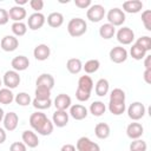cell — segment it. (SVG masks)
I'll return each mask as SVG.
<instances>
[{
    "label": "cell",
    "instance_id": "13",
    "mask_svg": "<svg viewBox=\"0 0 151 151\" xmlns=\"http://www.w3.org/2000/svg\"><path fill=\"white\" fill-rule=\"evenodd\" d=\"M2 122H4V127H5V130H7V131L11 132V131H14V130L18 127L19 117H18V114H17L15 112H8V113L5 114Z\"/></svg>",
    "mask_w": 151,
    "mask_h": 151
},
{
    "label": "cell",
    "instance_id": "50",
    "mask_svg": "<svg viewBox=\"0 0 151 151\" xmlns=\"http://www.w3.org/2000/svg\"><path fill=\"white\" fill-rule=\"evenodd\" d=\"M6 138H7V136H6V131H5V129L0 127V144L5 143Z\"/></svg>",
    "mask_w": 151,
    "mask_h": 151
},
{
    "label": "cell",
    "instance_id": "22",
    "mask_svg": "<svg viewBox=\"0 0 151 151\" xmlns=\"http://www.w3.org/2000/svg\"><path fill=\"white\" fill-rule=\"evenodd\" d=\"M35 85H37V87L41 86V87H46L48 90H52L53 86H54V78L50 73H42L38 77V79L35 81Z\"/></svg>",
    "mask_w": 151,
    "mask_h": 151
},
{
    "label": "cell",
    "instance_id": "14",
    "mask_svg": "<svg viewBox=\"0 0 151 151\" xmlns=\"http://www.w3.org/2000/svg\"><path fill=\"white\" fill-rule=\"evenodd\" d=\"M54 106L57 110H61V111H66L68 107H71V104H72V100H71V97L68 94H65V93H60L55 97L54 101H53Z\"/></svg>",
    "mask_w": 151,
    "mask_h": 151
},
{
    "label": "cell",
    "instance_id": "45",
    "mask_svg": "<svg viewBox=\"0 0 151 151\" xmlns=\"http://www.w3.org/2000/svg\"><path fill=\"white\" fill-rule=\"evenodd\" d=\"M74 5L78 8L86 9V8H88L92 5V2H91V0H74Z\"/></svg>",
    "mask_w": 151,
    "mask_h": 151
},
{
    "label": "cell",
    "instance_id": "4",
    "mask_svg": "<svg viewBox=\"0 0 151 151\" xmlns=\"http://www.w3.org/2000/svg\"><path fill=\"white\" fill-rule=\"evenodd\" d=\"M107 20H109V24H111L112 26H122L124 22H125V13L123 12V9L118 8V7H114V8H111L109 12H107Z\"/></svg>",
    "mask_w": 151,
    "mask_h": 151
},
{
    "label": "cell",
    "instance_id": "36",
    "mask_svg": "<svg viewBox=\"0 0 151 151\" xmlns=\"http://www.w3.org/2000/svg\"><path fill=\"white\" fill-rule=\"evenodd\" d=\"M32 105H33V107H35L38 110H46V109L51 107L52 100H51V98L50 99H37V98H34L32 100Z\"/></svg>",
    "mask_w": 151,
    "mask_h": 151
},
{
    "label": "cell",
    "instance_id": "31",
    "mask_svg": "<svg viewBox=\"0 0 151 151\" xmlns=\"http://www.w3.org/2000/svg\"><path fill=\"white\" fill-rule=\"evenodd\" d=\"M14 100V94L12 92V90L5 87V88H0V104L4 105H8Z\"/></svg>",
    "mask_w": 151,
    "mask_h": 151
},
{
    "label": "cell",
    "instance_id": "33",
    "mask_svg": "<svg viewBox=\"0 0 151 151\" xmlns=\"http://www.w3.org/2000/svg\"><path fill=\"white\" fill-rule=\"evenodd\" d=\"M12 32L14 37H22L27 32V25L24 24L22 21L20 22H13L12 24Z\"/></svg>",
    "mask_w": 151,
    "mask_h": 151
},
{
    "label": "cell",
    "instance_id": "10",
    "mask_svg": "<svg viewBox=\"0 0 151 151\" xmlns=\"http://www.w3.org/2000/svg\"><path fill=\"white\" fill-rule=\"evenodd\" d=\"M109 57L114 64H122L127 59V51L123 46H116L110 51Z\"/></svg>",
    "mask_w": 151,
    "mask_h": 151
},
{
    "label": "cell",
    "instance_id": "41",
    "mask_svg": "<svg viewBox=\"0 0 151 151\" xmlns=\"http://www.w3.org/2000/svg\"><path fill=\"white\" fill-rule=\"evenodd\" d=\"M142 22L147 31H151V11L146 9L142 13Z\"/></svg>",
    "mask_w": 151,
    "mask_h": 151
},
{
    "label": "cell",
    "instance_id": "48",
    "mask_svg": "<svg viewBox=\"0 0 151 151\" xmlns=\"http://www.w3.org/2000/svg\"><path fill=\"white\" fill-rule=\"evenodd\" d=\"M76 150H77L76 146L72 145V144H65V145H63L61 149H60V151H76Z\"/></svg>",
    "mask_w": 151,
    "mask_h": 151
},
{
    "label": "cell",
    "instance_id": "39",
    "mask_svg": "<svg viewBox=\"0 0 151 151\" xmlns=\"http://www.w3.org/2000/svg\"><path fill=\"white\" fill-rule=\"evenodd\" d=\"M134 44L138 45L139 47H142L143 50H145L146 52L151 50V38L149 35H143V37L138 38Z\"/></svg>",
    "mask_w": 151,
    "mask_h": 151
},
{
    "label": "cell",
    "instance_id": "28",
    "mask_svg": "<svg viewBox=\"0 0 151 151\" xmlns=\"http://www.w3.org/2000/svg\"><path fill=\"white\" fill-rule=\"evenodd\" d=\"M116 34V27L112 26L111 24H104L100 26L99 28V35L103 38V39H111L113 35Z\"/></svg>",
    "mask_w": 151,
    "mask_h": 151
},
{
    "label": "cell",
    "instance_id": "20",
    "mask_svg": "<svg viewBox=\"0 0 151 151\" xmlns=\"http://www.w3.org/2000/svg\"><path fill=\"white\" fill-rule=\"evenodd\" d=\"M143 8V2L140 0H127L125 2H123V12L126 13H131V14H136L138 12H140Z\"/></svg>",
    "mask_w": 151,
    "mask_h": 151
},
{
    "label": "cell",
    "instance_id": "9",
    "mask_svg": "<svg viewBox=\"0 0 151 151\" xmlns=\"http://www.w3.org/2000/svg\"><path fill=\"white\" fill-rule=\"evenodd\" d=\"M134 39V32L130 27H122L117 32V40L122 45H130Z\"/></svg>",
    "mask_w": 151,
    "mask_h": 151
},
{
    "label": "cell",
    "instance_id": "34",
    "mask_svg": "<svg viewBox=\"0 0 151 151\" xmlns=\"http://www.w3.org/2000/svg\"><path fill=\"white\" fill-rule=\"evenodd\" d=\"M130 54H131V57H132L133 59H136V60H142V59L145 58L146 51L143 50L142 47H139L138 45L133 44L132 47H131V50H130Z\"/></svg>",
    "mask_w": 151,
    "mask_h": 151
},
{
    "label": "cell",
    "instance_id": "1",
    "mask_svg": "<svg viewBox=\"0 0 151 151\" xmlns=\"http://www.w3.org/2000/svg\"><path fill=\"white\" fill-rule=\"evenodd\" d=\"M31 127L41 136H50L53 132V123L42 112H34L29 116Z\"/></svg>",
    "mask_w": 151,
    "mask_h": 151
},
{
    "label": "cell",
    "instance_id": "18",
    "mask_svg": "<svg viewBox=\"0 0 151 151\" xmlns=\"http://www.w3.org/2000/svg\"><path fill=\"white\" fill-rule=\"evenodd\" d=\"M21 138H22V142L26 146L28 147H37L39 145V139H38V136L35 134V132L31 131V130H26L22 132L21 134Z\"/></svg>",
    "mask_w": 151,
    "mask_h": 151
},
{
    "label": "cell",
    "instance_id": "24",
    "mask_svg": "<svg viewBox=\"0 0 151 151\" xmlns=\"http://www.w3.org/2000/svg\"><path fill=\"white\" fill-rule=\"evenodd\" d=\"M111 133V129L109 126V124L106 123H98L94 127V134L99 138V139H106L109 138Z\"/></svg>",
    "mask_w": 151,
    "mask_h": 151
},
{
    "label": "cell",
    "instance_id": "21",
    "mask_svg": "<svg viewBox=\"0 0 151 151\" xmlns=\"http://www.w3.org/2000/svg\"><path fill=\"white\" fill-rule=\"evenodd\" d=\"M26 9L24 7H20V6H13L11 7L9 12H8V15H9V19L13 20L14 22H20L22 21V19L26 18Z\"/></svg>",
    "mask_w": 151,
    "mask_h": 151
},
{
    "label": "cell",
    "instance_id": "32",
    "mask_svg": "<svg viewBox=\"0 0 151 151\" xmlns=\"http://www.w3.org/2000/svg\"><path fill=\"white\" fill-rule=\"evenodd\" d=\"M100 67V63L99 60L97 59H90L85 63V65H83V70L87 73V74H91V73H94L99 70Z\"/></svg>",
    "mask_w": 151,
    "mask_h": 151
},
{
    "label": "cell",
    "instance_id": "15",
    "mask_svg": "<svg viewBox=\"0 0 151 151\" xmlns=\"http://www.w3.org/2000/svg\"><path fill=\"white\" fill-rule=\"evenodd\" d=\"M68 114L76 120H83L87 117V109L81 104H74L71 105Z\"/></svg>",
    "mask_w": 151,
    "mask_h": 151
},
{
    "label": "cell",
    "instance_id": "11",
    "mask_svg": "<svg viewBox=\"0 0 151 151\" xmlns=\"http://www.w3.org/2000/svg\"><path fill=\"white\" fill-rule=\"evenodd\" d=\"M18 46H19V40L14 35H5L0 41V47L5 52H13L18 48Z\"/></svg>",
    "mask_w": 151,
    "mask_h": 151
},
{
    "label": "cell",
    "instance_id": "29",
    "mask_svg": "<svg viewBox=\"0 0 151 151\" xmlns=\"http://www.w3.org/2000/svg\"><path fill=\"white\" fill-rule=\"evenodd\" d=\"M78 88L91 93L93 90V80L91 79V77L90 76H81L78 80Z\"/></svg>",
    "mask_w": 151,
    "mask_h": 151
},
{
    "label": "cell",
    "instance_id": "17",
    "mask_svg": "<svg viewBox=\"0 0 151 151\" xmlns=\"http://www.w3.org/2000/svg\"><path fill=\"white\" fill-rule=\"evenodd\" d=\"M51 54V50L50 47L46 45V44H40V45H37L33 50V55L37 60L39 61H44V60H47L48 57Z\"/></svg>",
    "mask_w": 151,
    "mask_h": 151
},
{
    "label": "cell",
    "instance_id": "12",
    "mask_svg": "<svg viewBox=\"0 0 151 151\" xmlns=\"http://www.w3.org/2000/svg\"><path fill=\"white\" fill-rule=\"evenodd\" d=\"M144 133V127L140 123H130L126 127V134L130 139H139Z\"/></svg>",
    "mask_w": 151,
    "mask_h": 151
},
{
    "label": "cell",
    "instance_id": "25",
    "mask_svg": "<svg viewBox=\"0 0 151 151\" xmlns=\"http://www.w3.org/2000/svg\"><path fill=\"white\" fill-rule=\"evenodd\" d=\"M66 68L72 74H78L83 70V63L78 58H71L66 63Z\"/></svg>",
    "mask_w": 151,
    "mask_h": 151
},
{
    "label": "cell",
    "instance_id": "35",
    "mask_svg": "<svg viewBox=\"0 0 151 151\" xmlns=\"http://www.w3.org/2000/svg\"><path fill=\"white\" fill-rule=\"evenodd\" d=\"M14 100H15V103H17L18 105H20V106H27V105H29V104L32 103V99H31L29 94L26 93V92H19V93L14 97Z\"/></svg>",
    "mask_w": 151,
    "mask_h": 151
},
{
    "label": "cell",
    "instance_id": "19",
    "mask_svg": "<svg viewBox=\"0 0 151 151\" xmlns=\"http://www.w3.org/2000/svg\"><path fill=\"white\" fill-rule=\"evenodd\" d=\"M12 67L14 71L17 72H20V71H25L26 68H28L29 66V60L27 57L25 55H17L15 58L12 59V63H11Z\"/></svg>",
    "mask_w": 151,
    "mask_h": 151
},
{
    "label": "cell",
    "instance_id": "23",
    "mask_svg": "<svg viewBox=\"0 0 151 151\" xmlns=\"http://www.w3.org/2000/svg\"><path fill=\"white\" fill-rule=\"evenodd\" d=\"M47 24L50 27L58 28L64 24V15L59 12H52L47 17Z\"/></svg>",
    "mask_w": 151,
    "mask_h": 151
},
{
    "label": "cell",
    "instance_id": "37",
    "mask_svg": "<svg viewBox=\"0 0 151 151\" xmlns=\"http://www.w3.org/2000/svg\"><path fill=\"white\" fill-rule=\"evenodd\" d=\"M147 144L143 139H134L130 144V151H146Z\"/></svg>",
    "mask_w": 151,
    "mask_h": 151
},
{
    "label": "cell",
    "instance_id": "49",
    "mask_svg": "<svg viewBox=\"0 0 151 151\" xmlns=\"http://www.w3.org/2000/svg\"><path fill=\"white\" fill-rule=\"evenodd\" d=\"M144 66H145V70H150L151 68V55H145Z\"/></svg>",
    "mask_w": 151,
    "mask_h": 151
},
{
    "label": "cell",
    "instance_id": "46",
    "mask_svg": "<svg viewBox=\"0 0 151 151\" xmlns=\"http://www.w3.org/2000/svg\"><path fill=\"white\" fill-rule=\"evenodd\" d=\"M8 20H9L8 12L5 8H0V26L6 25L8 22Z\"/></svg>",
    "mask_w": 151,
    "mask_h": 151
},
{
    "label": "cell",
    "instance_id": "26",
    "mask_svg": "<svg viewBox=\"0 0 151 151\" xmlns=\"http://www.w3.org/2000/svg\"><path fill=\"white\" fill-rule=\"evenodd\" d=\"M109 90H110V84L107 81V79H99L97 83H96V86H94V92L97 96L99 97H104L109 93Z\"/></svg>",
    "mask_w": 151,
    "mask_h": 151
},
{
    "label": "cell",
    "instance_id": "44",
    "mask_svg": "<svg viewBox=\"0 0 151 151\" xmlns=\"http://www.w3.org/2000/svg\"><path fill=\"white\" fill-rule=\"evenodd\" d=\"M27 146L22 142H14L9 146V151H26Z\"/></svg>",
    "mask_w": 151,
    "mask_h": 151
},
{
    "label": "cell",
    "instance_id": "53",
    "mask_svg": "<svg viewBox=\"0 0 151 151\" xmlns=\"http://www.w3.org/2000/svg\"><path fill=\"white\" fill-rule=\"evenodd\" d=\"M1 84H2V80L0 79V87H1Z\"/></svg>",
    "mask_w": 151,
    "mask_h": 151
},
{
    "label": "cell",
    "instance_id": "7",
    "mask_svg": "<svg viewBox=\"0 0 151 151\" xmlns=\"http://www.w3.org/2000/svg\"><path fill=\"white\" fill-rule=\"evenodd\" d=\"M77 151H100V146L88 137H80L76 144Z\"/></svg>",
    "mask_w": 151,
    "mask_h": 151
},
{
    "label": "cell",
    "instance_id": "6",
    "mask_svg": "<svg viewBox=\"0 0 151 151\" xmlns=\"http://www.w3.org/2000/svg\"><path fill=\"white\" fill-rule=\"evenodd\" d=\"M20 76L17 71L14 70H9V71H6L5 74H4V79H2V83L4 85L9 88V90H13L15 87H18V85L20 84Z\"/></svg>",
    "mask_w": 151,
    "mask_h": 151
},
{
    "label": "cell",
    "instance_id": "27",
    "mask_svg": "<svg viewBox=\"0 0 151 151\" xmlns=\"http://www.w3.org/2000/svg\"><path fill=\"white\" fill-rule=\"evenodd\" d=\"M126 110L125 101H109V111L114 116H120Z\"/></svg>",
    "mask_w": 151,
    "mask_h": 151
},
{
    "label": "cell",
    "instance_id": "51",
    "mask_svg": "<svg viewBox=\"0 0 151 151\" xmlns=\"http://www.w3.org/2000/svg\"><path fill=\"white\" fill-rule=\"evenodd\" d=\"M15 4H17V6L22 7L24 5H26V4H27V0H15Z\"/></svg>",
    "mask_w": 151,
    "mask_h": 151
},
{
    "label": "cell",
    "instance_id": "42",
    "mask_svg": "<svg viewBox=\"0 0 151 151\" xmlns=\"http://www.w3.org/2000/svg\"><path fill=\"white\" fill-rule=\"evenodd\" d=\"M91 97V93L90 92H86L84 90H80L77 87V91H76V98L79 100V101H87Z\"/></svg>",
    "mask_w": 151,
    "mask_h": 151
},
{
    "label": "cell",
    "instance_id": "40",
    "mask_svg": "<svg viewBox=\"0 0 151 151\" xmlns=\"http://www.w3.org/2000/svg\"><path fill=\"white\" fill-rule=\"evenodd\" d=\"M35 98L37 99H50L51 98V90L46 88V87H41V86H38L35 88Z\"/></svg>",
    "mask_w": 151,
    "mask_h": 151
},
{
    "label": "cell",
    "instance_id": "16",
    "mask_svg": "<svg viewBox=\"0 0 151 151\" xmlns=\"http://www.w3.org/2000/svg\"><path fill=\"white\" fill-rule=\"evenodd\" d=\"M68 113L66 111L61 110H55V112L52 116V123L57 127H64L68 124Z\"/></svg>",
    "mask_w": 151,
    "mask_h": 151
},
{
    "label": "cell",
    "instance_id": "52",
    "mask_svg": "<svg viewBox=\"0 0 151 151\" xmlns=\"http://www.w3.org/2000/svg\"><path fill=\"white\" fill-rule=\"evenodd\" d=\"M4 117H5V113H4V110L0 107V122L4 119Z\"/></svg>",
    "mask_w": 151,
    "mask_h": 151
},
{
    "label": "cell",
    "instance_id": "43",
    "mask_svg": "<svg viewBox=\"0 0 151 151\" xmlns=\"http://www.w3.org/2000/svg\"><path fill=\"white\" fill-rule=\"evenodd\" d=\"M29 6H31L32 9L35 11V13H38L44 8V1L42 0H31Z\"/></svg>",
    "mask_w": 151,
    "mask_h": 151
},
{
    "label": "cell",
    "instance_id": "2",
    "mask_svg": "<svg viewBox=\"0 0 151 151\" xmlns=\"http://www.w3.org/2000/svg\"><path fill=\"white\" fill-rule=\"evenodd\" d=\"M87 31V24L81 18H73L67 24V32L71 37L78 38L85 34Z\"/></svg>",
    "mask_w": 151,
    "mask_h": 151
},
{
    "label": "cell",
    "instance_id": "30",
    "mask_svg": "<svg viewBox=\"0 0 151 151\" xmlns=\"http://www.w3.org/2000/svg\"><path fill=\"white\" fill-rule=\"evenodd\" d=\"M106 111V106L103 101L100 100H97V101H93L91 105H90V113H92L94 117H100L105 113Z\"/></svg>",
    "mask_w": 151,
    "mask_h": 151
},
{
    "label": "cell",
    "instance_id": "5",
    "mask_svg": "<svg viewBox=\"0 0 151 151\" xmlns=\"http://www.w3.org/2000/svg\"><path fill=\"white\" fill-rule=\"evenodd\" d=\"M145 111H146V109H145L144 104H142L140 101H134L127 107V116L130 119L137 122L144 117Z\"/></svg>",
    "mask_w": 151,
    "mask_h": 151
},
{
    "label": "cell",
    "instance_id": "8",
    "mask_svg": "<svg viewBox=\"0 0 151 151\" xmlns=\"http://www.w3.org/2000/svg\"><path fill=\"white\" fill-rule=\"evenodd\" d=\"M45 21H46V19H45V15L42 13H40V12L33 13L27 19V26H28L29 29L37 31V29L41 28L45 25Z\"/></svg>",
    "mask_w": 151,
    "mask_h": 151
},
{
    "label": "cell",
    "instance_id": "3",
    "mask_svg": "<svg viewBox=\"0 0 151 151\" xmlns=\"http://www.w3.org/2000/svg\"><path fill=\"white\" fill-rule=\"evenodd\" d=\"M86 17L92 22H99V21H101V19H104V17H105V8H104V6H101L99 4L91 5L87 8Z\"/></svg>",
    "mask_w": 151,
    "mask_h": 151
},
{
    "label": "cell",
    "instance_id": "38",
    "mask_svg": "<svg viewBox=\"0 0 151 151\" xmlns=\"http://www.w3.org/2000/svg\"><path fill=\"white\" fill-rule=\"evenodd\" d=\"M110 100L111 101H125V92L119 87L113 88L110 93Z\"/></svg>",
    "mask_w": 151,
    "mask_h": 151
},
{
    "label": "cell",
    "instance_id": "47",
    "mask_svg": "<svg viewBox=\"0 0 151 151\" xmlns=\"http://www.w3.org/2000/svg\"><path fill=\"white\" fill-rule=\"evenodd\" d=\"M143 77H144V80H145L146 84H151V68L150 70H145Z\"/></svg>",
    "mask_w": 151,
    "mask_h": 151
}]
</instances>
